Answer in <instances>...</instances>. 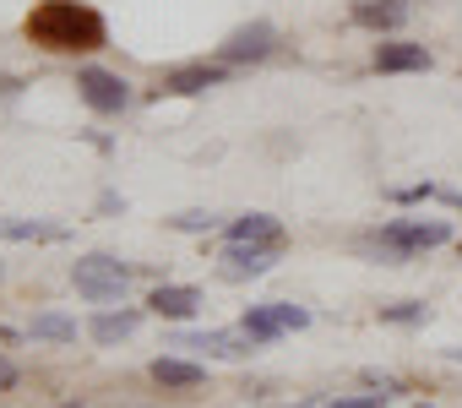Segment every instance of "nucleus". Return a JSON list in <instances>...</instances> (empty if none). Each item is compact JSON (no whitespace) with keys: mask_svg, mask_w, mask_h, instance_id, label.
<instances>
[{"mask_svg":"<svg viewBox=\"0 0 462 408\" xmlns=\"http://www.w3.org/2000/svg\"><path fill=\"white\" fill-rule=\"evenodd\" d=\"M23 33L44 55H93L109 44V23L93 6H82V0H39L23 23Z\"/></svg>","mask_w":462,"mask_h":408,"instance_id":"obj_1","label":"nucleus"},{"mask_svg":"<svg viewBox=\"0 0 462 408\" xmlns=\"http://www.w3.org/2000/svg\"><path fill=\"white\" fill-rule=\"evenodd\" d=\"M446 240H451L446 218H392V224H386V229H375L365 246H370V251H381V256H392V262H402V256L435 251V246H446Z\"/></svg>","mask_w":462,"mask_h":408,"instance_id":"obj_2","label":"nucleus"},{"mask_svg":"<svg viewBox=\"0 0 462 408\" xmlns=\"http://www.w3.org/2000/svg\"><path fill=\"white\" fill-rule=\"evenodd\" d=\"M71 283H77V294L109 305V300H125V289H131V267L115 262V256H104V251H93V256H82V262L71 267Z\"/></svg>","mask_w":462,"mask_h":408,"instance_id":"obj_3","label":"nucleus"},{"mask_svg":"<svg viewBox=\"0 0 462 408\" xmlns=\"http://www.w3.org/2000/svg\"><path fill=\"white\" fill-rule=\"evenodd\" d=\"M273 50H278V28H273V23H245V28H235V33L217 44L223 66H256V60H267Z\"/></svg>","mask_w":462,"mask_h":408,"instance_id":"obj_4","label":"nucleus"},{"mask_svg":"<svg viewBox=\"0 0 462 408\" xmlns=\"http://www.w3.org/2000/svg\"><path fill=\"white\" fill-rule=\"evenodd\" d=\"M77 93H82V104L98 109V115H120V109L131 104V82L115 77V71H98V66L77 71Z\"/></svg>","mask_w":462,"mask_h":408,"instance_id":"obj_5","label":"nucleus"},{"mask_svg":"<svg viewBox=\"0 0 462 408\" xmlns=\"http://www.w3.org/2000/svg\"><path fill=\"white\" fill-rule=\"evenodd\" d=\"M310 321V311H300V305H251L245 311V321H240V332H251L256 343H273V338H283V332H300Z\"/></svg>","mask_w":462,"mask_h":408,"instance_id":"obj_6","label":"nucleus"},{"mask_svg":"<svg viewBox=\"0 0 462 408\" xmlns=\"http://www.w3.org/2000/svg\"><path fill=\"white\" fill-rule=\"evenodd\" d=\"M228 77V66L217 60H190V66H174V71H163V82H158V93H207V88H217Z\"/></svg>","mask_w":462,"mask_h":408,"instance_id":"obj_7","label":"nucleus"},{"mask_svg":"<svg viewBox=\"0 0 462 408\" xmlns=\"http://www.w3.org/2000/svg\"><path fill=\"white\" fill-rule=\"evenodd\" d=\"M251 332H180L174 348H201V354H217V359H240L251 354Z\"/></svg>","mask_w":462,"mask_h":408,"instance_id":"obj_8","label":"nucleus"},{"mask_svg":"<svg viewBox=\"0 0 462 408\" xmlns=\"http://www.w3.org/2000/svg\"><path fill=\"white\" fill-rule=\"evenodd\" d=\"M228 246H273V251H283V224L273 213H245V218L228 224Z\"/></svg>","mask_w":462,"mask_h":408,"instance_id":"obj_9","label":"nucleus"},{"mask_svg":"<svg viewBox=\"0 0 462 408\" xmlns=\"http://www.w3.org/2000/svg\"><path fill=\"white\" fill-rule=\"evenodd\" d=\"M147 305H152V316H163V321H185V316L201 311V294H196L190 283H158Z\"/></svg>","mask_w":462,"mask_h":408,"instance_id":"obj_10","label":"nucleus"},{"mask_svg":"<svg viewBox=\"0 0 462 408\" xmlns=\"http://www.w3.org/2000/svg\"><path fill=\"white\" fill-rule=\"evenodd\" d=\"M354 23L370 33H392L408 23V0H354Z\"/></svg>","mask_w":462,"mask_h":408,"instance_id":"obj_11","label":"nucleus"},{"mask_svg":"<svg viewBox=\"0 0 462 408\" xmlns=\"http://www.w3.org/2000/svg\"><path fill=\"white\" fill-rule=\"evenodd\" d=\"M223 262H228V273H235V278H262L278 262V251L273 246H223Z\"/></svg>","mask_w":462,"mask_h":408,"instance_id":"obj_12","label":"nucleus"},{"mask_svg":"<svg viewBox=\"0 0 462 408\" xmlns=\"http://www.w3.org/2000/svg\"><path fill=\"white\" fill-rule=\"evenodd\" d=\"M375 71H430L424 44H375Z\"/></svg>","mask_w":462,"mask_h":408,"instance_id":"obj_13","label":"nucleus"},{"mask_svg":"<svg viewBox=\"0 0 462 408\" xmlns=\"http://www.w3.org/2000/svg\"><path fill=\"white\" fill-rule=\"evenodd\" d=\"M152 381L158 386H201L207 381V370L201 365H190V359H174V354H163V359H152Z\"/></svg>","mask_w":462,"mask_h":408,"instance_id":"obj_14","label":"nucleus"},{"mask_svg":"<svg viewBox=\"0 0 462 408\" xmlns=\"http://www.w3.org/2000/svg\"><path fill=\"white\" fill-rule=\"evenodd\" d=\"M136 327H142L136 311H104V316L93 321V338H98V343H120V338H131Z\"/></svg>","mask_w":462,"mask_h":408,"instance_id":"obj_15","label":"nucleus"},{"mask_svg":"<svg viewBox=\"0 0 462 408\" xmlns=\"http://www.w3.org/2000/svg\"><path fill=\"white\" fill-rule=\"evenodd\" d=\"M0 240H66L60 224H23V218H0Z\"/></svg>","mask_w":462,"mask_h":408,"instance_id":"obj_16","label":"nucleus"},{"mask_svg":"<svg viewBox=\"0 0 462 408\" xmlns=\"http://www.w3.org/2000/svg\"><path fill=\"white\" fill-rule=\"evenodd\" d=\"M28 332L33 338H50V343H77V321H66V316H33Z\"/></svg>","mask_w":462,"mask_h":408,"instance_id":"obj_17","label":"nucleus"},{"mask_svg":"<svg viewBox=\"0 0 462 408\" xmlns=\"http://www.w3.org/2000/svg\"><path fill=\"white\" fill-rule=\"evenodd\" d=\"M381 321H430V305H413V300H402V305H381Z\"/></svg>","mask_w":462,"mask_h":408,"instance_id":"obj_18","label":"nucleus"},{"mask_svg":"<svg viewBox=\"0 0 462 408\" xmlns=\"http://www.w3.org/2000/svg\"><path fill=\"white\" fill-rule=\"evenodd\" d=\"M169 224H174V229H185V235H201V229H217V218H212V213H174Z\"/></svg>","mask_w":462,"mask_h":408,"instance_id":"obj_19","label":"nucleus"},{"mask_svg":"<svg viewBox=\"0 0 462 408\" xmlns=\"http://www.w3.org/2000/svg\"><path fill=\"white\" fill-rule=\"evenodd\" d=\"M386 392H370V397H332V403H316V408H381Z\"/></svg>","mask_w":462,"mask_h":408,"instance_id":"obj_20","label":"nucleus"},{"mask_svg":"<svg viewBox=\"0 0 462 408\" xmlns=\"http://www.w3.org/2000/svg\"><path fill=\"white\" fill-rule=\"evenodd\" d=\"M0 386H17V365L12 359H0Z\"/></svg>","mask_w":462,"mask_h":408,"instance_id":"obj_21","label":"nucleus"},{"mask_svg":"<svg viewBox=\"0 0 462 408\" xmlns=\"http://www.w3.org/2000/svg\"><path fill=\"white\" fill-rule=\"evenodd\" d=\"M17 88H23L17 77H0V98H6V93H17Z\"/></svg>","mask_w":462,"mask_h":408,"instance_id":"obj_22","label":"nucleus"},{"mask_svg":"<svg viewBox=\"0 0 462 408\" xmlns=\"http://www.w3.org/2000/svg\"><path fill=\"white\" fill-rule=\"evenodd\" d=\"M446 354H451V359H457V365H462V348H446Z\"/></svg>","mask_w":462,"mask_h":408,"instance_id":"obj_23","label":"nucleus"},{"mask_svg":"<svg viewBox=\"0 0 462 408\" xmlns=\"http://www.w3.org/2000/svg\"><path fill=\"white\" fill-rule=\"evenodd\" d=\"M60 408H82V403H60Z\"/></svg>","mask_w":462,"mask_h":408,"instance_id":"obj_24","label":"nucleus"},{"mask_svg":"<svg viewBox=\"0 0 462 408\" xmlns=\"http://www.w3.org/2000/svg\"><path fill=\"white\" fill-rule=\"evenodd\" d=\"M0 278H6V267H0Z\"/></svg>","mask_w":462,"mask_h":408,"instance_id":"obj_25","label":"nucleus"},{"mask_svg":"<svg viewBox=\"0 0 462 408\" xmlns=\"http://www.w3.org/2000/svg\"><path fill=\"white\" fill-rule=\"evenodd\" d=\"M419 408H430V403H419Z\"/></svg>","mask_w":462,"mask_h":408,"instance_id":"obj_26","label":"nucleus"}]
</instances>
